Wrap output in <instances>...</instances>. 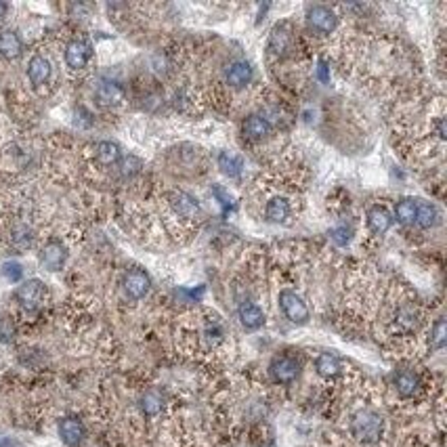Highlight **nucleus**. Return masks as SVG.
Wrapping results in <instances>:
<instances>
[{"instance_id": "obj_34", "label": "nucleus", "mask_w": 447, "mask_h": 447, "mask_svg": "<svg viewBox=\"0 0 447 447\" xmlns=\"http://www.w3.org/2000/svg\"><path fill=\"white\" fill-rule=\"evenodd\" d=\"M0 338H3L5 342H9L13 338V326L9 319H3V324H0Z\"/></svg>"}, {"instance_id": "obj_9", "label": "nucleus", "mask_w": 447, "mask_h": 447, "mask_svg": "<svg viewBox=\"0 0 447 447\" xmlns=\"http://www.w3.org/2000/svg\"><path fill=\"white\" fill-rule=\"evenodd\" d=\"M59 437L67 447H78L84 439V426L78 418L67 416L59 420Z\"/></svg>"}, {"instance_id": "obj_24", "label": "nucleus", "mask_w": 447, "mask_h": 447, "mask_svg": "<svg viewBox=\"0 0 447 447\" xmlns=\"http://www.w3.org/2000/svg\"><path fill=\"white\" fill-rule=\"evenodd\" d=\"M416 208H418V200L414 197H403L397 202L395 206V217L399 223L403 225H411V223H416Z\"/></svg>"}, {"instance_id": "obj_21", "label": "nucleus", "mask_w": 447, "mask_h": 447, "mask_svg": "<svg viewBox=\"0 0 447 447\" xmlns=\"http://www.w3.org/2000/svg\"><path fill=\"white\" fill-rule=\"evenodd\" d=\"M265 217L269 223H286L290 217V202L286 197L269 200L267 208H265Z\"/></svg>"}, {"instance_id": "obj_1", "label": "nucleus", "mask_w": 447, "mask_h": 447, "mask_svg": "<svg viewBox=\"0 0 447 447\" xmlns=\"http://www.w3.org/2000/svg\"><path fill=\"white\" fill-rule=\"evenodd\" d=\"M349 428H351V435L359 443L372 445V443H376L378 439L383 437L385 424H383V416L378 414V411H374V409H359L357 414H353Z\"/></svg>"}, {"instance_id": "obj_19", "label": "nucleus", "mask_w": 447, "mask_h": 447, "mask_svg": "<svg viewBox=\"0 0 447 447\" xmlns=\"http://www.w3.org/2000/svg\"><path fill=\"white\" fill-rule=\"evenodd\" d=\"M97 99H99L101 106H118V103L124 99V90L118 82L103 80L97 88Z\"/></svg>"}, {"instance_id": "obj_31", "label": "nucleus", "mask_w": 447, "mask_h": 447, "mask_svg": "<svg viewBox=\"0 0 447 447\" xmlns=\"http://www.w3.org/2000/svg\"><path fill=\"white\" fill-rule=\"evenodd\" d=\"M32 231L27 229V227H15L13 229V244L17 246V248H29L32 246Z\"/></svg>"}, {"instance_id": "obj_29", "label": "nucleus", "mask_w": 447, "mask_h": 447, "mask_svg": "<svg viewBox=\"0 0 447 447\" xmlns=\"http://www.w3.org/2000/svg\"><path fill=\"white\" fill-rule=\"evenodd\" d=\"M141 166H143V162L136 156H126V158L120 160V173H122V177L130 179V177H134L136 173H139Z\"/></svg>"}, {"instance_id": "obj_25", "label": "nucleus", "mask_w": 447, "mask_h": 447, "mask_svg": "<svg viewBox=\"0 0 447 447\" xmlns=\"http://www.w3.org/2000/svg\"><path fill=\"white\" fill-rule=\"evenodd\" d=\"M219 168L223 170V175L231 177V179H237L239 173H242V160L237 156L229 154V152H221L219 154Z\"/></svg>"}, {"instance_id": "obj_6", "label": "nucleus", "mask_w": 447, "mask_h": 447, "mask_svg": "<svg viewBox=\"0 0 447 447\" xmlns=\"http://www.w3.org/2000/svg\"><path fill=\"white\" fill-rule=\"evenodd\" d=\"M306 23H309V27L315 29V32H319V34H330V32L336 29L338 17L334 15L332 9L317 5V7H313V9H309V13H306Z\"/></svg>"}, {"instance_id": "obj_30", "label": "nucleus", "mask_w": 447, "mask_h": 447, "mask_svg": "<svg viewBox=\"0 0 447 447\" xmlns=\"http://www.w3.org/2000/svg\"><path fill=\"white\" fill-rule=\"evenodd\" d=\"M0 273L5 275V280H9V282H19L21 278H23V267L19 265V263H15V261H9V263H5L3 265V269H0Z\"/></svg>"}, {"instance_id": "obj_33", "label": "nucleus", "mask_w": 447, "mask_h": 447, "mask_svg": "<svg viewBox=\"0 0 447 447\" xmlns=\"http://www.w3.org/2000/svg\"><path fill=\"white\" fill-rule=\"evenodd\" d=\"M213 193L219 197V202L223 204V208H229V206H231V195H229L221 185H215V187H213Z\"/></svg>"}, {"instance_id": "obj_2", "label": "nucleus", "mask_w": 447, "mask_h": 447, "mask_svg": "<svg viewBox=\"0 0 447 447\" xmlns=\"http://www.w3.org/2000/svg\"><path fill=\"white\" fill-rule=\"evenodd\" d=\"M45 296H47V288H45V284L40 280H27L15 292V298H17L19 306L27 313L38 311V309L43 306V302H45Z\"/></svg>"}, {"instance_id": "obj_16", "label": "nucleus", "mask_w": 447, "mask_h": 447, "mask_svg": "<svg viewBox=\"0 0 447 447\" xmlns=\"http://www.w3.org/2000/svg\"><path fill=\"white\" fill-rule=\"evenodd\" d=\"M395 389L399 393V397L403 399H409V397H414L420 389V378L416 372H411V370H401L397 376H395Z\"/></svg>"}, {"instance_id": "obj_18", "label": "nucleus", "mask_w": 447, "mask_h": 447, "mask_svg": "<svg viewBox=\"0 0 447 447\" xmlns=\"http://www.w3.org/2000/svg\"><path fill=\"white\" fill-rule=\"evenodd\" d=\"M269 130H271V124H269L263 116H258V114L248 116V118L244 120V124H242V132H244L246 139H250V141H261V139H265V136L269 134Z\"/></svg>"}, {"instance_id": "obj_15", "label": "nucleus", "mask_w": 447, "mask_h": 447, "mask_svg": "<svg viewBox=\"0 0 447 447\" xmlns=\"http://www.w3.org/2000/svg\"><path fill=\"white\" fill-rule=\"evenodd\" d=\"M292 43V27L290 23H278L271 32V38H269V51L275 55H284L290 49Z\"/></svg>"}, {"instance_id": "obj_3", "label": "nucleus", "mask_w": 447, "mask_h": 447, "mask_svg": "<svg viewBox=\"0 0 447 447\" xmlns=\"http://www.w3.org/2000/svg\"><path fill=\"white\" fill-rule=\"evenodd\" d=\"M280 309L286 315V319H290L296 326H304L309 322V306L304 304V300L292 292V290H282L280 292Z\"/></svg>"}, {"instance_id": "obj_12", "label": "nucleus", "mask_w": 447, "mask_h": 447, "mask_svg": "<svg viewBox=\"0 0 447 447\" xmlns=\"http://www.w3.org/2000/svg\"><path fill=\"white\" fill-rule=\"evenodd\" d=\"M51 72H53L51 61L45 59L43 55L32 57L29 63H27V78H29V82H32L34 86H43L45 82H49Z\"/></svg>"}, {"instance_id": "obj_27", "label": "nucleus", "mask_w": 447, "mask_h": 447, "mask_svg": "<svg viewBox=\"0 0 447 447\" xmlns=\"http://www.w3.org/2000/svg\"><path fill=\"white\" fill-rule=\"evenodd\" d=\"M397 324L403 328V330H414L418 326V313L416 309L411 304H405L397 311Z\"/></svg>"}, {"instance_id": "obj_36", "label": "nucleus", "mask_w": 447, "mask_h": 447, "mask_svg": "<svg viewBox=\"0 0 447 447\" xmlns=\"http://www.w3.org/2000/svg\"><path fill=\"white\" fill-rule=\"evenodd\" d=\"M5 13H7V5L0 0V17H5Z\"/></svg>"}, {"instance_id": "obj_10", "label": "nucleus", "mask_w": 447, "mask_h": 447, "mask_svg": "<svg viewBox=\"0 0 447 447\" xmlns=\"http://www.w3.org/2000/svg\"><path fill=\"white\" fill-rule=\"evenodd\" d=\"M225 80L233 88H244L246 84H250V80H252V67H250V63H246V61H233L227 67Z\"/></svg>"}, {"instance_id": "obj_37", "label": "nucleus", "mask_w": 447, "mask_h": 447, "mask_svg": "<svg viewBox=\"0 0 447 447\" xmlns=\"http://www.w3.org/2000/svg\"><path fill=\"white\" fill-rule=\"evenodd\" d=\"M13 443L11 441H7V439H0V447H11Z\"/></svg>"}, {"instance_id": "obj_35", "label": "nucleus", "mask_w": 447, "mask_h": 447, "mask_svg": "<svg viewBox=\"0 0 447 447\" xmlns=\"http://www.w3.org/2000/svg\"><path fill=\"white\" fill-rule=\"evenodd\" d=\"M317 78H319L322 82H328V80H330L328 67H326V63H324V61H319V65H317Z\"/></svg>"}, {"instance_id": "obj_5", "label": "nucleus", "mask_w": 447, "mask_h": 447, "mask_svg": "<svg viewBox=\"0 0 447 447\" xmlns=\"http://www.w3.org/2000/svg\"><path fill=\"white\" fill-rule=\"evenodd\" d=\"M122 286H124V292L128 298L141 300L147 296V292L152 288V280L143 269H128L124 280H122Z\"/></svg>"}, {"instance_id": "obj_13", "label": "nucleus", "mask_w": 447, "mask_h": 447, "mask_svg": "<svg viewBox=\"0 0 447 447\" xmlns=\"http://www.w3.org/2000/svg\"><path fill=\"white\" fill-rule=\"evenodd\" d=\"M393 225V215L385 206H372L367 210V227L374 235H385Z\"/></svg>"}, {"instance_id": "obj_20", "label": "nucleus", "mask_w": 447, "mask_h": 447, "mask_svg": "<svg viewBox=\"0 0 447 447\" xmlns=\"http://www.w3.org/2000/svg\"><path fill=\"white\" fill-rule=\"evenodd\" d=\"M315 372H317L322 378H326V380H332V378L340 376L342 363H340V359H338L336 355H332V353H322V355L315 359Z\"/></svg>"}, {"instance_id": "obj_14", "label": "nucleus", "mask_w": 447, "mask_h": 447, "mask_svg": "<svg viewBox=\"0 0 447 447\" xmlns=\"http://www.w3.org/2000/svg\"><path fill=\"white\" fill-rule=\"evenodd\" d=\"M237 315H239V322H242V326L246 330H258L265 326V313H263V309L254 302H242L237 309Z\"/></svg>"}, {"instance_id": "obj_23", "label": "nucleus", "mask_w": 447, "mask_h": 447, "mask_svg": "<svg viewBox=\"0 0 447 447\" xmlns=\"http://www.w3.org/2000/svg\"><path fill=\"white\" fill-rule=\"evenodd\" d=\"M439 223V210L431 202H418L416 208V225L422 229H431Z\"/></svg>"}, {"instance_id": "obj_4", "label": "nucleus", "mask_w": 447, "mask_h": 447, "mask_svg": "<svg viewBox=\"0 0 447 447\" xmlns=\"http://www.w3.org/2000/svg\"><path fill=\"white\" fill-rule=\"evenodd\" d=\"M269 374L273 378V383L278 385H290L294 383L300 374V361L292 355H280L275 357L269 365Z\"/></svg>"}, {"instance_id": "obj_32", "label": "nucleus", "mask_w": 447, "mask_h": 447, "mask_svg": "<svg viewBox=\"0 0 447 447\" xmlns=\"http://www.w3.org/2000/svg\"><path fill=\"white\" fill-rule=\"evenodd\" d=\"M332 239L338 244V246H347L351 242V237H353V229L349 225H338L336 229H332Z\"/></svg>"}, {"instance_id": "obj_26", "label": "nucleus", "mask_w": 447, "mask_h": 447, "mask_svg": "<svg viewBox=\"0 0 447 447\" xmlns=\"http://www.w3.org/2000/svg\"><path fill=\"white\" fill-rule=\"evenodd\" d=\"M162 395L158 391H147L143 397H141V409H143V414L145 416H158L160 411H162Z\"/></svg>"}, {"instance_id": "obj_7", "label": "nucleus", "mask_w": 447, "mask_h": 447, "mask_svg": "<svg viewBox=\"0 0 447 447\" xmlns=\"http://www.w3.org/2000/svg\"><path fill=\"white\" fill-rule=\"evenodd\" d=\"M93 55V49L86 40H72L65 47V63L70 70H82Z\"/></svg>"}, {"instance_id": "obj_22", "label": "nucleus", "mask_w": 447, "mask_h": 447, "mask_svg": "<svg viewBox=\"0 0 447 447\" xmlns=\"http://www.w3.org/2000/svg\"><path fill=\"white\" fill-rule=\"evenodd\" d=\"M97 154V160L99 164L103 166H114L122 160V152H120V145L114 143V141H101L95 149Z\"/></svg>"}, {"instance_id": "obj_28", "label": "nucleus", "mask_w": 447, "mask_h": 447, "mask_svg": "<svg viewBox=\"0 0 447 447\" xmlns=\"http://www.w3.org/2000/svg\"><path fill=\"white\" fill-rule=\"evenodd\" d=\"M445 342H447V324L441 317L435 322V326L431 330V345H433V349H443Z\"/></svg>"}, {"instance_id": "obj_17", "label": "nucleus", "mask_w": 447, "mask_h": 447, "mask_svg": "<svg viewBox=\"0 0 447 447\" xmlns=\"http://www.w3.org/2000/svg\"><path fill=\"white\" fill-rule=\"evenodd\" d=\"M23 51V43L19 38V34L13 29H3L0 32V57L5 59H17Z\"/></svg>"}, {"instance_id": "obj_8", "label": "nucleus", "mask_w": 447, "mask_h": 447, "mask_svg": "<svg viewBox=\"0 0 447 447\" xmlns=\"http://www.w3.org/2000/svg\"><path fill=\"white\" fill-rule=\"evenodd\" d=\"M65 261H67V250L59 239H51V242H47L45 248L40 250V263L49 271H59L65 265Z\"/></svg>"}, {"instance_id": "obj_11", "label": "nucleus", "mask_w": 447, "mask_h": 447, "mask_svg": "<svg viewBox=\"0 0 447 447\" xmlns=\"http://www.w3.org/2000/svg\"><path fill=\"white\" fill-rule=\"evenodd\" d=\"M168 202H170V208H173L183 219H191L200 210L197 202L189 193H185V191H173V193L168 195Z\"/></svg>"}]
</instances>
